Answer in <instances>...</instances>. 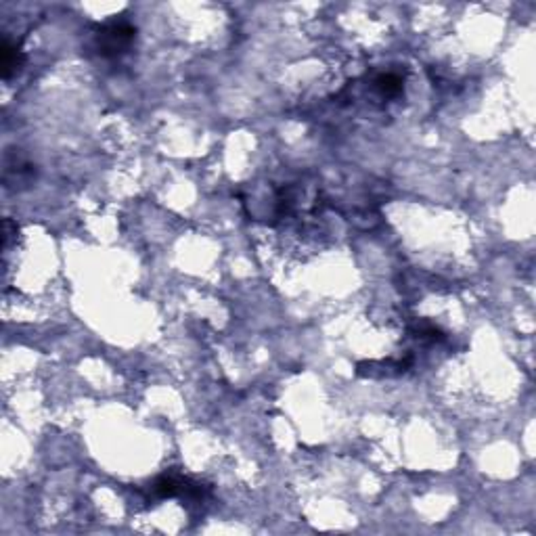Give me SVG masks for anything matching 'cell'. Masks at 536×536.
I'll list each match as a JSON object with an SVG mask.
<instances>
[{
	"label": "cell",
	"instance_id": "obj_4",
	"mask_svg": "<svg viewBox=\"0 0 536 536\" xmlns=\"http://www.w3.org/2000/svg\"><path fill=\"white\" fill-rule=\"evenodd\" d=\"M415 333H417V337H419V339H432V341L442 339V331H440L438 327H434V325H425V323L417 325V327H415Z\"/></svg>",
	"mask_w": 536,
	"mask_h": 536
},
{
	"label": "cell",
	"instance_id": "obj_2",
	"mask_svg": "<svg viewBox=\"0 0 536 536\" xmlns=\"http://www.w3.org/2000/svg\"><path fill=\"white\" fill-rule=\"evenodd\" d=\"M375 88L382 97H398L405 88V78L396 72H386L375 78Z\"/></svg>",
	"mask_w": 536,
	"mask_h": 536
},
{
	"label": "cell",
	"instance_id": "obj_3",
	"mask_svg": "<svg viewBox=\"0 0 536 536\" xmlns=\"http://www.w3.org/2000/svg\"><path fill=\"white\" fill-rule=\"evenodd\" d=\"M22 63H24V53H22V49L17 47V44H13V42H5L3 44V78L5 80H9L19 67H22Z\"/></svg>",
	"mask_w": 536,
	"mask_h": 536
},
{
	"label": "cell",
	"instance_id": "obj_1",
	"mask_svg": "<svg viewBox=\"0 0 536 536\" xmlns=\"http://www.w3.org/2000/svg\"><path fill=\"white\" fill-rule=\"evenodd\" d=\"M134 34H136V30H134L128 22H122V19L103 26V28L99 30V36H97L99 53L105 55V57L122 55V53L132 44Z\"/></svg>",
	"mask_w": 536,
	"mask_h": 536
}]
</instances>
